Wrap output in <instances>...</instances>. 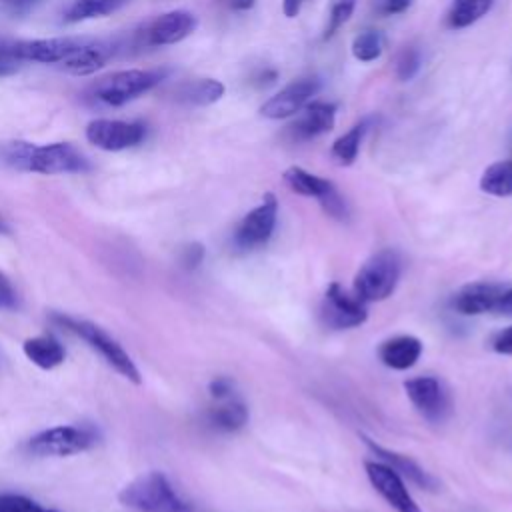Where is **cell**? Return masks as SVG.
<instances>
[{
  "label": "cell",
  "instance_id": "1",
  "mask_svg": "<svg viewBox=\"0 0 512 512\" xmlns=\"http://www.w3.org/2000/svg\"><path fill=\"white\" fill-rule=\"evenodd\" d=\"M2 158L16 170L36 174H76L90 168L86 156L68 142H10L2 148Z\"/></svg>",
  "mask_w": 512,
  "mask_h": 512
},
{
  "label": "cell",
  "instance_id": "2",
  "mask_svg": "<svg viewBox=\"0 0 512 512\" xmlns=\"http://www.w3.org/2000/svg\"><path fill=\"white\" fill-rule=\"evenodd\" d=\"M118 500L138 512H196L158 470L136 476L120 490Z\"/></svg>",
  "mask_w": 512,
  "mask_h": 512
},
{
  "label": "cell",
  "instance_id": "3",
  "mask_svg": "<svg viewBox=\"0 0 512 512\" xmlns=\"http://www.w3.org/2000/svg\"><path fill=\"white\" fill-rule=\"evenodd\" d=\"M400 272V254L392 248L378 250L358 268L352 282V294L366 304L386 300L396 290Z\"/></svg>",
  "mask_w": 512,
  "mask_h": 512
},
{
  "label": "cell",
  "instance_id": "4",
  "mask_svg": "<svg viewBox=\"0 0 512 512\" xmlns=\"http://www.w3.org/2000/svg\"><path fill=\"white\" fill-rule=\"evenodd\" d=\"M52 320L62 326L64 330L76 334L78 338H82L92 350H96L102 360L106 364H110L118 374H122L124 378H128L134 384H140V372L136 368V364L132 362V358L128 356V352L108 334L104 332L100 326L88 322V320H80V318H72L68 314H54Z\"/></svg>",
  "mask_w": 512,
  "mask_h": 512
},
{
  "label": "cell",
  "instance_id": "5",
  "mask_svg": "<svg viewBox=\"0 0 512 512\" xmlns=\"http://www.w3.org/2000/svg\"><path fill=\"white\" fill-rule=\"evenodd\" d=\"M164 76H166V70H140V68L118 70L100 78L92 86V96L106 106H124L126 102L158 86Z\"/></svg>",
  "mask_w": 512,
  "mask_h": 512
},
{
  "label": "cell",
  "instance_id": "6",
  "mask_svg": "<svg viewBox=\"0 0 512 512\" xmlns=\"http://www.w3.org/2000/svg\"><path fill=\"white\" fill-rule=\"evenodd\" d=\"M98 434L90 426H54L34 434L26 442V450L32 456H72L96 446Z\"/></svg>",
  "mask_w": 512,
  "mask_h": 512
},
{
  "label": "cell",
  "instance_id": "7",
  "mask_svg": "<svg viewBox=\"0 0 512 512\" xmlns=\"http://www.w3.org/2000/svg\"><path fill=\"white\" fill-rule=\"evenodd\" d=\"M276 218H278V202L272 192H268L262 202L252 208L236 226L232 244L236 250L248 252L264 246L276 228Z\"/></svg>",
  "mask_w": 512,
  "mask_h": 512
},
{
  "label": "cell",
  "instance_id": "8",
  "mask_svg": "<svg viewBox=\"0 0 512 512\" xmlns=\"http://www.w3.org/2000/svg\"><path fill=\"white\" fill-rule=\"evenodd\" d=\"M320 318L328 328L346 330L362 326L368 318V304L348 292L340 282H332L320 304Z\"/></svg>",
  "mask_w": 512,
  "mask_h": 512
},
{
  "label": "cell",
  "instance_id": "9",
  "mask_svg": "<svg viewBox=\"0 0 512 512\" xmlns=\"http://www.w3.org/2000/svg\"><path fill=\"white\" fill-rule=\"evenodd\" d=\"M146 136V126L142 122L110 120L98 118L86 126V138L100 150L118 152L140 144Z\"/></svg>",
  "mask_w": 512,
  "mask_h": 512
},
{
  "label": "cell",
  "instance_id": "10",
  "mask_svg": "<svg viewBox=\"0 0 512 512\" xmlns=\"http://www.w3.org/2000/svg\"><path fill=\"white\" fill-rule=\"evenodd\" d=\"M406 396L414 408L434 424H440L450 414V396L442 382L434 376H416L404 382Z\"/></svg>",
  "mask_w": 512,
  "mask_h": 512
},
{
  "label": "cell",
  "instance_id": "11",
  "mask_svg": "<svg viewBox=\"0 0 512 512\" xmlns=\"http://www.w3.org/2000/svg\"><path fill=\"white\" fill-rule=\"evenodd\" d=\"M366 476L372 488L392 506L396 512H422L412 494L408 492L402 476L388 464L380 460H366L364 462Z\"/></svg>",
  "mask_w": 512,
  "mask_h": 512
},
{
  "label": "cell",
  "instance_id": "12",
  "mask_svg": "<svg viewBox=\"0 0 512 512\" xmlns=\"http://www.w3.org/2000/svg\"><path fill=\"white\" fill-rule=\"evenodd\" d=\"M84 40L80 38H34V40H18L10 46V52L16 60L40 62V64H60L68 58Z\"/></svg>",
  "mask_w": 512,
  "mask_h": 512
},
{
  "label": "cell",
  "instance_id": "13",
  "mask_svg": "<svg viewBox=\"0 0 512 512\" xmlns=\"http://www.w3.org/2000/svg\"><path fill=\"white\" fill-rule=\"evenodd\" d=\"M320 90V78L306 76L300 80H294L286 88H282L278 94H274L270 100H266L260 106V114L272 120L288 118L296 114L300 108L306 106V102Z\"/></svg>",
  "mask_w": 512,
  "mask_h": 512
},
{
  "label": "cell",
  "instance_id": "14",
  "mask_svg": "<svg viewBox=\"0 0 512 512\" xmlns=\"http://www.w3.org/2000/svg\"><path fill=\"white\" fill-rule=\"evenodd\" d=\"M504 288L506 284L500 282H470L456 290V294L450 298V306L464 316L494 312Z\"/></svg>",
  "mask_w": 512,
  "mask_h": 512
},
{
  "label": "cell",
  "instance_id": "15",
  "mask_svg": "<svg viewBox=\"0 0 512 512\" xmlns=\"http://www.w3.org/2000/svg\"><path fill=\"white\" fill-rule=\"evenodd\" d=\"M196 16L186 10H172L156 20H152L146 28V42L150 46H166L176 44L190 36L196 30Z\"/></svg>",
  "mask_w": 512,
  "mask_h": 512
},
{
  "label": "cell",
  "instance_id": "16",
  "mask_svg": "<svg viewBox=\"0 0 512 512\" xmlns=\"http://www.w3.org/2000/svg\"><path fill=\"white\" fill-rule=\"evenodd\" d=\"M362 440H364L366 448L376 456V460H380V462L392 466L400 476L408 478V480H410L412 484H416L418 488H424V490H436V488H438L436 478H434L430 472H426V470H424L416 460H412L410 456L400 454V452H394V450H390V448H384V446L376 444V442H374L372 438H368V436H362Z\"/></svg>",
  "mask_w": 512,
  "mask_h": 512
},
{
  "label": "cell",
  "instance_id": "17",
  "mask_svg": "<svg viewBox=\"0 0 512 512\" xmlns=\"http://www.w3.org/2000/svg\"><path fill=\"white\" fill-rule=\"evenodd\" d=\"M336 118V106L328 102H312L306 104L302 114L288 126V134L292 140H310L328 130H332Z\"/></svg>",
  "mask_w": 512,
  "mask_h": 512
},
{
  "label": "cell",
  "instance_id": "18",
  "mask_svg": "<svg viewBox=\"0 0 512 512\" xmlns=\"http://www.w3.org/2000/svg\"><path fill=\"white\" fill-rule=\"evenodd\" d=\"M114 54V44L106 40H84L60 66L76 76H86L100 70Z\"/></svg>",
  "mask_w": 512,
  "mask_h": 512
},
{
  "label": "cell",
  "instance_id": "19",
  "mask_svg": "<svg viewBox=\"0 0 512 512\" xmlns=\"http://www.w3.org/2000/svg\"><path fill=\"white\" fill-rule=\"evenodd\" d=\"M422 356V342L416 336L400 334L384 340L378 348V358L384 366L394 370L412 368Z\"/></svg>",
  "mask_w": 512,
  "mask_h": 512
},
{
  "label": "cell",
  "instance_id": "20",
  "mask_svg": "<svg viewBox=\"0 0 512 512\" xmlns=\"http://www.w3.org/2000/svg\"><path fill=\"white\" fill-rule=\"evenodd\" d=\"M208 422L222 432H236L248 422V406L238 394L214 400V406L208 410Z\"/></svg>",
  "mask_w": 512,
  "mask_h": 512
},
{
  "label": "cell",
  "instance_id": "21",
  "mask_svg": "<svg viewBox=\"0 0 512 512\" xmlns=\"http://www.w3.org/2000/svg\"><path fill=\"white\" fill-rule=\"evenodd\" d=\"M22 350L32 364H36L38 368H44V370L60 366L66 358L64 346L54 336H48V334L28 338L22 344Z\"/></svg>",
  "mask_w": 512,
  "mask_h": 512
},
{
  "label": "cell",
  "instance_id": "22",
  "mask_svg": "<svg viewBox=\"0 0 512 512\" xmlns=\"http://www.w3.org/2000/svg\"><path fill=\"white\" fill-rule=\"evenodd\" d=\"M284 182H286V186H288L292 192H296V194H300V196L316 198V200L324 198V196L334 188V184H332L330 180L320 178V176H316V174H310V172H306V170L300 168V166H290V168H286V170H284Z\"/></svg>",
  "mask_w": 512,
  "mask_h": 512
},
{
  "label": "cell",
  "instance_id": "23",
  "mask_svg": "<svg viewBox=\"0 0 512 512\" xmlns=\"http://www.w3.org/2000/svg\"><path fill=\"white\" fill-rule=\"evenodd\" d=\"M128 0H72L64 12V22H84L90 18H100L120 10Z\"/></svg>",
  "mask_w": 512,
  "mask_h": 512
},
{
  "label": "cell",
  "instance_id": "24",
  "mask_svg": "<svg viewBox=\"0 0 512 512\" xmlns=\"http://www.w3.org/2000/svg\"><path fill=\"white\" fill-rule=\"evenodd\" d=\"M480 190L490 196H512V158L490 164L480 176Z\"/></svg>",
  "mask_w": 512,
  "mask_h": 512
},
{
  "label": "cell",
  "instance_id": "25",
  "mask_svg": "<svg viewBox=\"0 0 512 512\" xmlns=\"http://www.w3.org/2000/svg\"><path fill=\"white\" fill-rule=\"evenodd\" d=\"M224 96V84L220 80L214 78H200V80H192L186 82L180 90H178V98L182 102L188 104H196V106H206V104H214Z\"/></svg>",
  "mask_w": 512,
  "mask_h": 512
},
{
  "label": "cell",
  "instance_id": "26",
  "mask_svg": "<svg viewBox=\"0 0 512 512\" xmlns=\"http://www.w3.org/2000/svg\"><path fill=\"white\" fill-rule=\"evenodd\" d=\"M492 4L494 0H454L446 14V22L450 28H466L480 20Z\"/></svg>",
  "mask_w": 512,
  "mask_h": 512
},
{
  "label": "cell",
  "instance_id": "27",
  "mask_svg": "<svg viewBox=\"0 0 512 512\" xmlns=\"http://www.w3.org/2000/svg\"><path fill=\"white\" fill-rule=\"evenodd\" d=\"M366 128H368V120H362L360 124L352 126L344 136H340V138L334 140V144H332V156H334V160H336L338 164L350 166V164L356 160L358 148H360V140H362Z\"/></svg>",
  "mask_w": 512,
  "mask_h": 512
},
{
  "label": "cell",
  "instance_id": "28",
  "mask_svg": "<svg viewBox=\"0 0 512 512\" xmlns=\"http://www.w3.org/2000/svg\"><path fill=\"white\" fill-rule=\"evenodd\" d=\"M382 46H384V40H382V34L378 30H362L354 42H352V54L356 60L360 62H372L376 60L380 54H382Z\"/></svg>",
  "mask_w": 512,
  "mask_h": 512
},
{
  "label": "cell",
  "instance_id": "29",
  "mask_svg": "<svg viewBox=\"0 0 512 512\" xmlns=\"http://www.w3.org/2000/svg\"><path fill=\"white\" fill-rule=\"evenodd\" d=\"M356 6V0H330V12H328V24L324 30V38H330L348 18L352 16Z\"/></svg>",
  "mask_w": 512,
  "mask_h": 512
},
{
  "label": "cell",
  "instance_id": "30",
  "mask_svg": "<svg viewBox=\"0 0 512 512\" xmlns=\"http://www.w3.org/2000/svg\"><path fill=\"white\" fill-rule=\"evenodd\" d=\"M0 512H58L44 508L22 494H0Z\"/></svg>",
  "mask_w": 512,
  "mask_h": 512
},
{
  "label": "cell",
  "instance_id": "31",
  "mask_svg": "<svg viewBox=\"0 0 512 512\" xmlns=\"http://www.w3.org/2000/svg\"><path fill=\"white\" fill-rule=\"evenodd\" d=\"M422 66V58H420V52L416 48H406L400 58H398V66H396V72H398V78L400 80H412L418 70Z\"/></svg>",
  "mask_w": 512,
  "mask_h": 512
},
{
  "label": "cell",
  "instance_id": "32",
  "mask_svg": "<svg viewBox=\"0 0 512 512\" xmlns=\"http://www.w3.org/2000/svg\"><path fill=\"white\" fill-rule=\"evenodd\" d=\"M318 202H320L322 210H324L328 216H332L334 220H340V222L348 220V206H346V202H344V198L340 196V192H338L336 186H334L324 198H320Z\"/></svg>",
  "mask_w": 512,
  "mask_h": 512
},
{
  "label": "cell",
  "instance_id": "33",
  "mask_svg": "<svg viewBox=\"0 0 512 512\" xmlns=\"http://www.w3.org/2000/svg\"><path fill=\"white\" fill-rule=\"evenodd\" d=\"M208 392L212 396V400H224V398H230L236 394V388H234V380L228 378V376H218L210 382L208 386Z\"/></svg>",
  "mask_w": 512,
  "mask_h": 512
},
{
  "label": "cell",
  "instance_id": "34",
  "mask_svg": "<svg viewBox=\"0 0 512 512\" xmlns=\"http://www.w3.org/2000/svg\"><path fill=\"white\" fill-rule=\"evenodd\" d=\"M18 306V296L16 290L10 282V278L0 272V310H12Z\"/></svg>",
  "mask_w": 512,
  "mask_h": 512
},
{
  "label": "cell",
  "instance_id": "35",
  "mask_svg": "<svg viewBox=\"0 0 512 512\" xmlns=\"http://www.w3.org/2000/svg\"><path fill=\"white\" fill-rule=\"evenodd\" d=\"M490 346H492L494 352L510 356V354H512V326H508V328L496 332V334L492 336V340H490Z\"/></svg>",
  "mask_w": 512,
  "mask_h": 512
},
{
  "label": "cell",
  "instance_id": "36",
  "mask_svg": "<svg viewBox=\"0 0 512 512\" xmlns=\"http://www.w3.org/2000/svg\"><path fill=\"white\" fill-rule=\"evenodd\" d=\"M410 4H412V0H378V10L382 14H400Z\"/></svg>",
  "mask_w": 512,
  "mask_h": 512
},
{
  "label": "cell",
  "instance_id": "37",
  "mask_svg": "<svg viewBox=\"0 0 512 512\" xmlns=\"http://www.w3.org/2000/svg\"><path fill=\"white\" fill-rule=\"evenodd\" d=\"M12 72H16V58L12 56L10 46H0V76H8Z\"/></svg>",
  "mask_w": 512,
  "mask_h": 512
},
{
  "label": "cell",
  "instance_id": "38",
  "mask_svg": "<svg viewBox=\"0 0 512 512\" xmlns=\"http://www.w3.org/2000/svg\"><path fill=\"white\" fill-rule=\"evenodd\" d=\"M278 78V72L274 68H264V70H258L252 78V84L258 86V88H266L270 84H274Z\"/></svg>",
  "mask_w": 512,
  "mask_h": 512
},
{
  "label": "cell",
  "instance_id": "39",
  "mask_svg": "<svg viewBox=\"0 0 512 512\" xmlns=\"http://www.w3.org/2000/svg\"><path fill=\"white\" fill-rule=\"evenodd\" d=\"M204 258V248L200 244H192L184 250V264L188 268H196Z\"/></svg>",
  "mask_w": 512,
  "mask_h": 512
},
{
  "label": "cell",
  "instance_id": "40",
  "mask_svg": "<svg viewBox=\"0 0 512 512\" xmlns=\"http://www.w3.org/2000/svg\"><path fill=\"white\" fill-rule=\"evenodd\" d=\"M496 314H504V316H512V286H506L502 296L498 298V304L494 308Z\"/></svg>",
  "mask_w": 512,
  "mask_h": 512
},
{
  "label": "cell",
  "instance_id": "41",
  "mask_svg": "<svg viewBox=\"0 0 512 512\" xmlns=\"http://www.w3.org/2000/svg\"><path fill=\"white\" fill-rule=\"evenodd\" d=\"M304 0H282V10L286 18H296L300 8H302Z\"/></svg>",
  "mask_w": 512,
  "mask_h": 512
},
{
  "label": "cell",
  "instance_id": "42",
  "mask_svg": "<svg viewBox=\"0 0 512 512\" xmlns=\"http://www.w3.org/2000/svg\"><path fill=\"white\" fill-rule=\"evenodd\" d=\"M226 4L230 10L244 12V10H250L256 4V0H226Z\"/></svg>",
  "mask_w": 512,
  "mask_h": 512
},
{
  "label": "cell",
  "instance_id": "43",
  "mask_svg": "<svg viewBox=\"0 0 512 512\" xmlns=\"http://www.w3.org/2000/svg\"><path fill=\"white\" fill-rule=\"evenodd\" d=\"M0 234H8V226H6V222L0 218Z\"/></svg>",
  "mask_w": 512,
  "mask_h": 512
}]
</instances>
